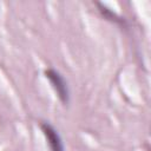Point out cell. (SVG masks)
<instances>
[{
  "instance_id": "cell-1",
  "label": "cell",
  "mask_w": 151,
  "mask_h": 151,
  "mask_svg": "<svg viewBox=\"0 0 151 151\" xmlns=\"http://www.w3.org/2000/svg\"><path fill=\"white\" fill-rule=\"evenodd\" d=\"M45 77L50 80L52 87L54 88L60 103L64 106H67L70 104L71 94H70V88L66 79L61 76V73L54 68H46L45 70Z\"/></svg>"
},
{
  "instance_id": "cell-2",
  "label": "cell",
  "mask_w": 151,
  "mask_h": 151,
  "mask_svg": "<svg viewBox=\"0 0 151 151\" xmlns=\"http://www.w3.org/2000/svg\"><path fill=\"white\" fill-rule=\"evenodd\" d=\"M40 127H41V131H42L47 143H48L51 151H65L63 139H61L58 130L52 124H50L48 122H41Z\"/></svg>"
},
{
  "instance_id": "cell-3",
  "label": "cell",
  "mask_w": 151,
  "mask_h": 151,
  "mask_svg": "<svg viewBox=\"0 0 151 151\" xmlns=\"http://www.w3.org/2000/svg\"><path fill=\"white\" fill-rule=\"evenodd\" d=\"M96 6L98 7V11L100 12V14H101L106 20H109V21H111V22H114V24H118V25H120V26H123V27L126 26L125 19L122 18V17H119L117 13L112 12V11H111L110 8H107L106 6H104V5L99 4V2H96Z\"/></svg>"
}]
</instances>
